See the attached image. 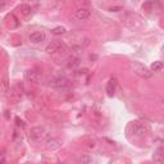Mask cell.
Returning a JSON list of instances; mask_svg holds the SVG:
<instances>
[{"label":"cell","instance_id":"1","mask_svg":"<svg viewBox=\"0 0 164 164\" xmlns=\"http://www.w3.org/2000/svg\"><path fill=\"white\" fill-rule=\"evenodd\" d=\"M132 69H133L135 73L139 74L142 78H150L153 76L151 71L146 66H144L142 63H140V62H132Z\"/></svg>","mask_w":164,"mask_h":164},{"label":"cell","instance_id":"2","mask_svg":"<svg viewBox=\"0 0 164 164\" xmlns=\"http://www.w3.org/2000/svg\"><path fill=\"white\" fill-rule=\"evenodd\" d=\"M25 80L31 83H37L41 80V73L37 69H27L25 72Z\"/></svg>","mask_w":164,"mask_h":164},{"label":"cell","instance_id":"3","mask_svg":"<svg viewBox=\"0 0 164 164\" xmlns=\"http://www.w3.org/2000/svg\"><path fill=\"white\" fill-rule=\"evenodd\" d=\"M131 131H132L133 135H136V136H142V135L146 133L147 128H146V126L144 123H141V122H132Z\"/></svg>","mask_w":164,"mask_h":164},{"label":"cell","instance_id":"4","mask_svg":"<svg viewBox=\"0 0 164 164\" xmlns=\"http://www.w3.org/2000/svg\"><path fill=\"white\" fill-rule=\"evenodd\" d=\"M46 136V132L42 127H35L31 130V133H30V137L33 140V141H41Z\"/></svg>","mask_w":164,"mask_h":164},{"label":"cell","instance_id":"5","mask_svg":"<svg viewBox=\"0 0 164 164\" xmlns=\"http://www.w3.org/2000/svg\"><path fill=\"white\" fill-rule=\"evenodd\" d=\"M48 83H49V86H51V87H63L68 83V81H67V78H64V77H51L50 80L48 81Z\"/></svg>","mask_w":164,"mask_h":164},{"label":"cell","instance_id":"6","mask_svg":"<svg viewBox=\"0 0 164 164\" xmlns=\"http://www.w3.org/2000/svg\"><path fill=\"white\" fill-rule=\"evenodd\" d=\"M46 39V35L41 31H36V32H32L30 35V41L32 44H39V42H42Z\"/></svg>","mask_w":164,"mask_h":164},{"label":"cell","instance_id":"7","mask_svg":"<svg viewBox=\"0 0 164 164\" xmlns=\"http://www.w3.org/2000/svg\"><path fill=\"white\" fill-rule=\"evenodd\" d=\"M90 14H91V12H90L89 9H86V8H81V9L76 10L74 17H76L78 21H85V19H87V18L90 17Z\"/></svg>","mask_w":164,"mask_h":164},{"label":"cell","instance_id":"8","mask_svg":"<svg viewBox=\"0 0 164 164\" xmlns=\"http://www.w3.org/2000/svg\"><path fill=\"white\" fill-rule=\"evenodd\" d=\"M116 89H117V80L116 78H110L109 82L106 83V94H108L109 96H113L114 95V92H116Z\"/></svg>","mask_w":164,"mask_h":164},{"label":"cell","instance_id":"9","mask_svg":"<svg viewBox=\"0 0 164 164\" xmlns=\"http://www.w3.org/2000/svg\"><path fill=\"white\" fill-rule=\"evenodd\" d=\"M60 48H62V42L59 40H54L46 46V53H49V54L55 53V51H58Z\"/></svg>","mask_w":164,"mask_h":164},{"label":"cell","instance_id":"10","mask_svg":"<svg viewBox=\"0 0 164 164\" xmlns=\"http://www.w3.org/2000/svg\"><path fill=\"white\" fill-rule=\"evenodd\" d=\"M163 149L159 147V149H156V150L154 151V160L155 162H158V163H162L163 162Z\"/></svg>","mask_w":164,"mask_h":164},{"label":"cell","instance_id":"11","mask_svg":"<svg viewBox=\"0 0 164 164\" xmlns=\"http://www.w3.org/2000/svg\"><path fill=\"white\" fill-rule=\"evenodd\" d=\"M19 10H21V13H22L23 16H28V14H31V12H32L31 6L28 4H22L19 6Z\"/></svg>","mask_w":164,"mask_h":164},{"label":"cell","instance_id":"12","mask_svg":"<svg viewBox=\"0 0 164 164\" xmlns=\"http://www.w3.org/2000/svg\"><path fill=\"white\" fill-rule=\"evenodd\" d=\"M155 4H156L155 0H150V2H146L145 4H142V9H144V10H147V12H150V10L154 9Z\"/></svg>","mask_w":164,"mask_h":164},{"label":"cell","instance_id":"13","mask_svg":"<svg viewBox=\"0 0 164 164\" xmlns=\"http://www.w3.org/2000/svg\"><path fill=\"white\" fill-rule=\"evenodd\" d=\"M162 68H163V63L158 60V62H154L151 64L150 71H151V72H159V71H162Z\"/></svg>","mask_w":164,"mask_h":164},{"label":"cell","instance_id":"14","mask_svg":"<svg viewBox=\"0 0 164 164\" xmlns=\"http://www.w3.org/2000/svg\"><path fill=\"white\" fill-rule=\"evenodd\" d=\"M80 66V59L78 58H71L69 59V62H68V67L69 68H76V67H78Z\"/></svg>","mask_w":164,"mask_h":164},{"label":"cell","instance_id":"15","mask_svg":"<svg viewBox=\"0 0 164 164\" xmlns=\"http://www.w3.org/2000/svg\"><path fill=\"white\" fill-rule=\"evenodd\" d=\"M51 33L54 35H63V33H66V27H63V26H59V27H55L51 30Z\"/></svg>","mask_w":164,"mask_h":164},{"label":"cell","instance_id":"16","mask_svg":"<svg viewBox=\"0 0 164 164\" xmlns=\"http://www.w3.org/2000/svg\"><path fill=\"white\" fill-rule=\"evenodd\" d=\"M48 146L50 147V149H58L60 145H59V141L58 140H54V139H51V140H48Z\"/></svg>","mask_w":164,"mask_h":164},{"label":"cell","instance_id":"17","mask_svg":"<svg viewBox=\"0 0 164 164\" xmlns=\"http://www.w3.org/2000/svg\"><path fill=\"white\" fill-rule=\"evenodd\" d=\"M78 162H80V163H91L92 158H90L89 155H83V156H81V158L78 159Z\"/></svg>","mask_w":164,"mask_h":164},{"label":"cell","instance_id":"18","mask_svg":"<svg viewBox=\"0 0 164 164\" xmlns=\"http://www.w3.org/2000/svg\"><path fill=\"white\" fill-rule=\"evenodd\" d=\"M6 4H8V2H6V0H0V10H3L5 6H6Z\"/></svg>","mask_w":164,"mask_h":164},{"label":"cell","instance_id":"19","mask_svg":"<svg viewBox=\"0 0 164 164\" xmlns=\"http://www.w3.org/2000/svg\"><path fill=\"white\" fill-rule=\"evenodd\" d=\"M72 50L74 53H81L82 51V48L81 46H72Z\"/></svg>","mask_w":164,"mask_h":164},{"label":"cell","instance_id":"20","mask_svg":"<svg viewBox=\"0 0 164 164\" xmlns=\"http://www.w3.org/2000/svg\"><path fill=\"white\" fill-rule=\"evenodd\" d=\"M110 10H112V12H118V10H119V8H112Z\"/></svg>","mask_w":164,"mask_h":164}]
</instances>
